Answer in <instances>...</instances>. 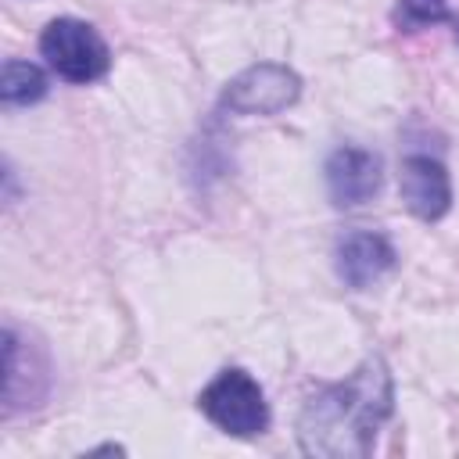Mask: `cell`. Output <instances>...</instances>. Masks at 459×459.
<instances>
[{
    "label": "cell",
    "instance_id": "1",
    "mask_svg": "<svg viewBox=\"0 0 459 459\" xmlns=\"http://www.w3.org/2000/svg\"><path fill=\"white\" fill-rule=\"evenodd\" d=\"M391 412V377L380 359L362 362L344 384L319 391L298 423L301 448L308 455L348 459L366 455Z\"/></svg>",
    "mask_w": 459,
    "mask_h": 459
},
{
    "label": "cell",
    "instance_id": "2",
    "mask_svg": "<svg viewBox=\"0 0 459 459\" xmlns=\"http://www.w3.org/2000/svg\"><path fill=\"white\" fill-rule=\"evenodd\" d=\"M201 412L233 437H255L269 423V409L262 398V387L244 369H222L204 391H201Z\"/></svg>",
    "mask_w": 459,
    "mask_h": 459
},
{
    "label": "cell",
    "instance_id": "3",
    "mask_svg": "<svg viewBox=\"0 0 459 459\" xmlns=\"http://www.w3.org/2000/svg\"><path fill=\"white\" fill-rule=\"evenodd\" d=\"M39 50H43L47 65L68 82H93L108 72V61H111L97 29L79 18L50 22L39 36Z\"/></svg>",
    "mask_w": 459,
    "mask_h": 459
},
{
    "label": "cell",
    "instance_id": "4",
    "mask_svg": "<svg viewBox=\"0 0 459 459\" xmlns=\"http://www.w3.org/2000/svg\"><path fill=\"white\" fill-rule=\"evenodd\" d=\"M298 93H301V82L290 68L255 65L226 86L222 100L230 111H240V115H276V111L290 108L298 100Z\"/></svg>",
    "mask_w": 459,
    "mask_h": 459
},
{
    "label": "cell",
    "instance_id": "5",
    "mask_svg": "<svg viewBox=\"0 0 459 459\" xmlns=\"http://www.w3.org/2000/svg\"><path fill=\"white\" fill-rule=\"evenodd\" d=\"M326 190L333 204L355 208L380 190V161L362 147H341L326 161Z\"/></svg>",
    "mask_w": 459,
    "mask_h": 459
},
{
    "label": "cell",
    "instance_id": "6",
    "mask_svg": "<svg viewBox=\"0 0 459 459\" xmlns=\"http://www.w3.org/2000/svg\"><path fill=\"white\" fill-rule=\"evenodd\" d=\"M402 201L412 215L420 219H441L452 204V186H448V172L441 161L427 158V154H412L402 161Z\"/></svg>",
    "mask_w": 459,
    "mask_h": 459
},
{
    "label": "cell",
    "instance_id": "7",
    "mask_svg": "<svg viewBox=\"0 0 459 459\" xmlns=\"http://www.w3.org/2000/svg\"><path fill=\"white\" fill-rule=\"evenodd\" d=\"M394 265V247L380 233H348L337 247V273L348 287H373Z\"/></svg>",
    "mask_w": 459,
    "mask_h": 459
},
{
    "label": "cell",
    "instance_id": "8",
    "mask_svg": "<svg viewBox=\"0 0 459 459\" xmlns=\"http://www.w3.org/2000/svg\"><path fill=\"white\" fill-rule=\"evenodd\" d=\"M47 93V79L29 61H4L0 72V97L4 104H32Z\"/></svg>",
    "mask_w": 459,
    "mask_h": 459
},
{
    "label": "cell",
    "instance_id": "9",
    "mask_svg": "<svg viewBox=\"0 0 459 459\" xmlns=\"http://www.w3.org/2000/svg\"><path fill=\"white\" fill-rule=\"evenodd\" d=\"M394 18L402 29H423L434 22H448V7L445 0H398Z\"/></svg>",
    "mask_w": 459,
    "mask_h": 459
}]
</instances>
